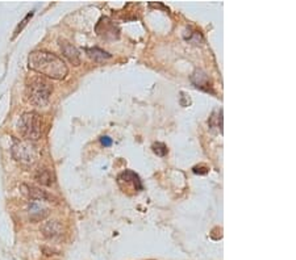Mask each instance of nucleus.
<instances>
[{
    "label": "nucleus",
    "mask_w": 296,
    "mask_h": 260,
    "mask_svg": "<svg viewBox=\"0 0 296 260\" xmlns=\"http://www.w3.org/2000/svg\"><path fill=\"white\" fill-rule=\"evenodd\" d=\"M117 180H119V183L124 182L125 184L132 186L136 191H141L142 189V184H141V180H140V176H138L137 173L132 172V171H125V172L120 173L119 178H117Z\"/></svg>",
    "instance_id": "9"
},
{
    "label": "nucleus",
    "mask_w": 296,
    "mask_h": 260,
    "mask_svg": "<svg viewBox=\"0 0 296 260\" xmlns=\"http://www.w3.org/2000/svg\"><path fill=\"white\" fill-rule=\"evenodd\" d=\"M223 112L220 111V116H217V112H215L212 116L210 117V128L211 129H215V128H217V129L220 130V133L223 131Z\"/></svg>",
    "instance_id": "14"
},
{
    "label": "nucleus",
    "mask_w": 296,
    "mask_h": 260,
    "mask_svg": "<svg viewBox=\"0 0 296 260\" xmlns=\"http://www.w3.org/2000/svg\"><path fill=\"white\" fill-rule=\"evenodd\" d=\"M28 213H29V218L33 222L42 221L49 214V208L43 206L40 201H30L28 204Z\"/></svg>",
    "instance_id": "6"
},
{
    "label": "nucleus",
    "mask_w": 296,
    "mask_h": 260,
    "mask_svg": "<svg viewBox=\"0 0 296 260\" xmlns=\"http://www.w3.org/2000/svg\"><path fill=\"white\" fill-rule=\"evenodd\" d=\"M36 180L41 184V186H50L54 183V176H53V173L46 168L39 169L37 173H36Z\"/></svg>",
    "instance_id": "11"
},
{
    "label": "nucleus",
    "mask_w": 296,
    "mask_h": 260,
    "mask_svg": "<svg viewBox=\"0 0 296 260\" xmlns=\"http://www.w3.org/2000/svg\"><path fill=\"white\" fill-rule=\"evenodd\" d=\"M18 130L25 141H37L42 134L41 117L36 112H26L21 114L18 121Z\"/></svg>",
    "instance_id": "2"
},
{
    "label": "nucleus",
    "mask_w": 296,
    "mask_h": 260,
    "mask_svg": "<svg viewBox=\"0 0 296 260\" xmlns=\"http://www.w3.org/2000/svg\"><path fill=\"white\" fill-rule=\"evenodd\" d=\"M22 195L26 196L30 201H40V203H45V201H52L53 196H50L46 191H43L39 186H28V184H22L20 186Z\"/></svg>",
    "instance_id": "5"
},
{
    "label": "nucleus",
    "mask_w": 296,
    "mask_h": 260,
    "mask_svg": "<svg viewBox=\"0 0 296 260\" xmlns=\"http://www.w3.org/2000/svg\"><path fill=\"white\" fill-rule=\"evenodd\" d=\"M191 82L197 87V88H200V90H204L207 92H212V88H211V83L208 80V76L204 71L202 70H196L195 73L191 76Z\"/></svg>",
    "instance_id": "10"
},
{
    "label": "nucleus",
    "mask_w": 296,
    "mask_h": 260,
    "mask_svg": "<svg viewBox=\"0 0 296 260\" xmlns=\"http://www.w3.org/2000/svg\"><path fill=\"white\" fill-rule=\"evenodd\" d=\"M153 151L159 156H165L168 154V148H166V145L162 142H157L153 145Z\"/></svg>",
    "instance_id": "15"
},
{
    "label": "nucleus",
    "mask_w": 296,
    "mask_h": 260,
    "mask_svg": "<svg viewBox=\"0 0 296 260\" xmlns=\"http://www.w3.org/2000/svg\"><path fill=\"white\" fill-rule=\"evenodd\" d=\"M28 67L47 78L62 80L69 74L67 65L62 58L43 50L32 52L28 56Z\"/></svg>",
    "instance_id": "1"
},
{
    "label": "nucleus",
    "mask_w": 296,
    "mask_h": 260,
    "mask_svg": "<svg viewBox=\"0 0 296 260\" xmlns=\"http://www.w3.org/2000/svg\"><path fill=\"white\" fill-rule=\"evenodd\" d=\"M99 24H102V25H104V29H103V33H100V36H103L104 38H108V35H111V38H115V24L112 21H109L108 19H102L100 20V22ZM117 29V28H116Z\"/></svg>",
    "instance_id": "13"
},
{
    "label": "nucleus",
    "mask_w": 296,
    "mask_h": 260,
    "mask_svg": "<svg viewBox=\"0 0 296 260\" xmlns=\"http://www.w3.org/2000/svg\"><path fill=\"white\" fill-rule=\"evenodd\" d=\"M193 172L195 173H207L208 172V168L207 167H193Z\"/></svg>",
    "instance_id": "18"
},
{
    "label": "nucleus",
    "mask_w": 296,
    "mask_h": 260,
    "mask_svg": "<svg viewBox=\"0 0 296 260\" xmlns=\"http://www.w3.org/2000/svg\"><path fill=\"white\" fill-rule=\"evenodd\" d=\"M32 16H33V12H30V13H28V15H26L25 19L22 20L21 24H20V25L18 26V29L15 31V36H13V37H16V36L19 35V32H21V29H22V28H24V26L26 25V24H28V20H29V19L32 18Z\"/></svg>",
    "instance_id": "16"
},
{
    "label": "nucleus",
    "mask_w": 296,
    "mask_h": 260,
    "mask_svg": "<svg viewBox=\"0 0 296 260\" xmlns=\"http://www.w3.org/2000/svg\"><path fill=\"white\" fill-rule=\"evenodd\" d=\"M86 53L87 56H90V58H92L94 61L96 62H102L104 61V59H109L111 58V54L107 52H104V50H102V49L99 48H88L86 49Z\"/></svg>",
    "instance_id": "12"
},
{
    "label": "nucleus",
    "mask_w": 296,
    "mask_h": 260,
    "mask_svg": "<svg viewBox=\"0 0 296 260\" xmlns=\"http://www.w3.org/2000/svg\"><path fill=\"white\" fill-rule=\"evenodd\" d=\"M100 142L103 143L104 146H111L112 138H109L108 135H104V137H102V138H100Z\"/></svg>",
    "instance_id": "17"
},
{
    "label": "nucleus",
    "mask_w": 296,
    "mask_h": 260,
    "mask_svg": "<svg viewBox=\"0 0 296 260\" xmlns=\"http://www.w3.org/2000/svg\"><path fill=\"white\" fill-rule=\"evenodd\" d=\"M53 87L42 79H35L26 87V99L30 104L45 107L52 96Z\"/></svg>",
    "instance_id": "3"
},
{
    "label": "nucleus",
    "mask_w": 296,
    "mask_h": 260,
    "mask_svg": "<svg viewBox=\"0 0 296 260\" xmlns=\"http://www.w3.org/2000/svg\"><path fill=\"white\" fill-rule=\"evenodd\" d=\"M60 46L61 50H62V54H63L74 66L81 65V53H79V50H78L74 45H71V43L67 42V41H60Z\"/></svg>",
    "instance_id": "7"
},
{
    "label": "nucleus",
    "mask_w": 296,
    "mask_h": 260,
    "mask_svg": "<svg viewBox=\"0 0 296 260\" xmlns=\"http://www.w3.org/2000/svg\"><path fill=\"white\" fill-rule=\"evenodd\" d=\"M13 159L21 165H33L39 158V149L35 143L30 141H18L12 145Z\"/></svg>",
    "instance_id": "4"
},
{
    "label": "nucleus",
    "mask_w": 296,
    "mask_h": 260,
    "mask_svg": "<svg viewBox=\"0 0 296 260\" xmlns=\"http://www.w3.org/2000/svg\"><path fill=\"white\" fill-rule=\"evenodd\" d=\"M41 233L46 239H56L62 235V225L58 221L45 222L41 227Z\"/></svg>",
    "instance_id": "8"
}]
</instances>
